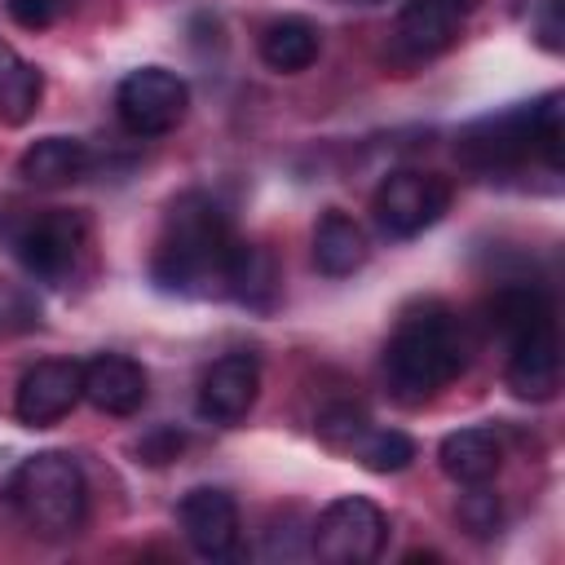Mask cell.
Here are the masks:
<instances>
[{
    "label": "cell",
    "mask_w": 565,
    "mask_h": 565,
    "mask_svg": "<svg viewBox=\"0 0 565 565\" xmlns=\"http://www.w3.org/2000/svg\"><path fill=\"white\" fill-rule=\"evenodd\" d=\"M366 256H371V247H366L362 225L349 212H340V207L322 212V221L313 225V265L327 278H344V274L362 269Z\"/></svg>",
    "instance_id": "cell-18"
},
{
    "label": "cell",
    "mask_w": 565,
    "mask_h": 565,
    "mask_svg": "<svg viewBox=\"0 0 565 565\" xmlns=\"http://www.w3.org/2000/svg\"><path fill=\"white\" fill-rule=\"evenodd\" d=\"M437 459H441V472L450 481H459V486H486L499 472V463H503V446H499L494 428L472 424V428H455L450 437H441Z\"/></svg>",
    "instance_id": "cell-15"
},
{
    "label": "cell",
    "mask_w": 565,
    "mask_h": 565,
    "mask_svg": "<svg viewBox=\"0 0 565 565\" xmlns=\"http://www.w3.org/2000/svg\"><path fill=\"white\" fill-rule=\"evenodd\" d=\"M13 57H18V53H13V49H9V44H4V40H0V75H4V66H9V62H13Z\"/></svg>",
    "instance_id": "cell-29"
},
{
    "label": "cell",
    "mask_w": 565,
    "mask_h": 565,
    "mask_svg": "<svg viewBox=\"0 0 565 565\" xmlns=\"http://www.w3.org/2000/svg\"><path fill=\"white\" fill-rule=\"evenodd\" d=\"M40 93H44L40 71L26 57H13L4 66V75H0V119L13 124V128L26 124L35 115V106H40Z\"/></svg>",
    "instance_id": "cell-21"
},
{
    "label": "cell",
    "mask_w": 565,
    "mask_h": 565,
    "mask_svg": "<svg viewBox=\"0 0 565 565\" xmlns=\"http://www.w3.org/2000/svg\"><path fill=\"white\" fill-rule=\"evenodd\" d=\"M40 327V305L35 296L13 282V278H0V335H26Z\"/></svg>",
    "instance_id": "cell-24"
},
{
    "label": "cell",
    "mask_w": 565,
    "mask_h": 565,
    "mask_svg": "<svg viewBox=\"0 0 565 565\" xmlns=\"http://www.w3.org/2000/svg\"><path fill=\"white\" fill-rule=\"evenodd\" d=\"M234 243L238 238L225 212L216 207V199L203 190H185L168 203V216H163V230L150 256V274L163 291L221 296Z\"/></svg>",
    "instance_id": "cell-1"
},
{
    "label": "cell",
    "mask_w": 565,
    "mask_h": 565,
    "mask_svg": "<svg viewBox=\"0 0 565 565\" xmlns=\"http://www.w3.org/2000/svg\"><path fill=\"white\" fill-rule=\"evenodd\" d=\"M486 322H490L503 340H516V335H525L530 327H543V322H556V318H552V300H547L539 287L516 282V287H499V291L490 296Z\"/></svg>",
    "instance_id": "cell-20"
},
{
    "label": "cell",
    "mask_w": 565,
    "mask_h": 565,
    "mask_svg": "<svg viewBox=\"0 0 565 565\" xmlns=\"http://www.w3.org/2000/svg\"><path fill=\"white\" fill-rule=\"evenodd\" d=\"M177 521H181L185 543L199 556H207V561L234 556V547H238V503L225 490H216V486L190 490L177 508Z\"/></svg>",
    "instance_id": "cell-10"
},
{
    "label": "cell",
    "mask_w": 565,
    "mask_h": 565,
    "mask_svg": "<svg viewBox=\"0 0 565 565\" xmlns=\"http://www.w3.org/2000/svg\"><path fill=\"white\" fill-rule=\"evenodd\" d=\"M9 499L31 534L66 539L84 525V508H88L84 468L62 450H40V455L22 459V468L13 472Z\"/></svg>",
    "instance_id": "cell-3"
},
{
    "label": "cell",
    "mask_w": 565,
    "mask_h": 565,
    "mask_svg": "<svg viewBox=\"0 0 565 565\" xmlns=\"http://www.w3.org/2000/svg\"><path fill=\"white\" fill-rule=\"evenodd\" d=\"M256 49H260V62H265L269 71H278V75H296V71H305V66L318 62L322 31H318L309 18L287 13V18H274V22L260 31Z\"/></svg>",
    "instance_id": "cell-17"
},
{
    "label": "cell",
    "mask_w": 565,
    "mask_h": 565,
    "mask_svg": "<svg viewBox=\"0 0 565 565\" xmlns=\"http://www.w3.org/2000/svg\"><path fill=\"white\" fill-rule=\"evenodd\" d=\"M508 388L525 402H547L561 384V340H556V322L530 327L525 335L508 340Z\"/></svg>",
    "instance_id": "cell-13"
},
{
    "label": "cell",
    "mask_w": 565,
    "mask_h": 565,
    "mask_svg": "<svg viewBox=\"0 0 565 565\" xmlns=\"http://www.w3.org/2000/svg\"><path fill=\"white\" fill-rule=\"evenodd\" d=\"M88 163H93V154H88L84 141H75V137H40V141H31L22 150L18 177L26 185H35V190H57V185L79 181L88 172Z\"/></svg>",
    "instance_id": "cell-16"
},
{
    "label": "cell",
    "mask_w": 565,
    "mask_h": 565,
    "mask_svg": "<svg viewBox=\"0 0 565 565\" xmlns=\"http://www.w3.org/2000/svg\"><path fill=\"white\" fill-rule=\"evenodd\" d=\"M225 296H234L247 309H269L278 296V265L260 243H234L230 269H225Z\"/></svg>",
    "instance_id": "cell-19"
},
{
    "label": "cell",
    "mask_w": 565,
    "mask_h": 565,
    "mask_svg": "<svg viewBox=\"0 0 565 565\" xmlns=\"http://www.w3.org/2000/svg\"><path fill=\"white\" fill-rule=\"evenodd\" d=\"M181 446H185V437H181L177 428H159V433H150V437L137 446V455H141V463H168V459L181 455Z\"/></svg>",
    "instance_id": "cell-27"
},
{
    "label": "cell",
    "mask_w": 565,
    "mask_h": 565,
    "mask_svg": "<svg viewBox=\"0 0 565 565\" xmlns=\"http://www.w3.org/2000/svg\"><path fill=\"white\" fill-rule=\"evenodd\" d=\"M561 0H543V9H539V40H543V49H561Z\"/></svg>",
    "instance_id": "cell-28"
},
{
    "label": "cell",
    "mask_w": 565,
    "mask_h": 565,
    "mask_svg": "<svg viewBox=\"0 0 565 565\" xmlns=\"http://www.w3.org/2000/svg\"><path fill=\"white\" fill-rule=\"evenodd\" d=\"M84 397L102 415H137L146 402V371L124 353H97L84 362Z\"/></svg>",
    "instance_id": "cell-14"
},
{
    "label": "cell",
    "mask_w": 565,
    "mask_h": 565,
    "mask_svg": "<svg viewBox=\"0 0 565 565\" xmlns=\"http://www.w3.org/2000/svg\"><path fill=\"white\" fill-rule=\"evenodd\" d=\"M468 362V340L446 305H419L402 313L384 344V380L402 402H424L446 388Z\"/></svg>",
    "instance_id": "cell-2"
},
{
    "label": "cell",
    "mask_w": 565,
    "mask_h": 565,
    "mask_svg": "<svg viewBox=\"0 0 565 565\" xmlns=\"http://www.w3.org/2000/svg\"><path fill=\"white\" fill-rule=\"evenodd\" d=\"M384 534H388L384 512L362 494H344V499L322 508V516L313 521L309 543L331 565H366V561L380 556Z\"/></svg>",
    "instance_id": "cell-7"
},
{
    "label": "cell",
    "mask_w": 565,
    "mask_h": 565,
    "mask_svg": "<svg viewBox=\"0 0 565 565\" xmlns=\"http://www.w3.org/2000/svg\"><path fill=\"white\" fill-rule=\"evenodd\" d=\"M455 154L472 172H508L534 159V106H516L468 124L455 141Z\"/></svg>",
    "instance_id": "cell-8"
},
{
    "label": "cell",
    "mask_w": 565,
    "mask_h": 565,
    "mask_svg": "<svg viewBox=\"0 0 565 565\" xmlns=\"http://www.w3.org/2000/svg\"><path fill=\"white\" fill-rule=\"evenodd\" d=\"M455 4H459V13H463V18H468V13H472V9H477V4H481V0H455Z\"/></svg>",
    "instance_id": "cell-30"
},
{
    "label": "cell",
    "mask_w": 565,
    "mask_h": 565,
    "mask_svg": "<svg viewBox=\"0 0 565 565\" xmlns=\"http://www.w3.org/2000/svg\"><path fill=\"white\" fill-rule=\"evenodd\" d=\"M260 393V366L252 353L216 358L199 380V415L212 424H238Z\"/></svg>",
    "instance_id": "cell-11"
},
{
    "label": "cell",
    "mask_w": 565,
    "mask_h": 565,
    "mask_svg": "<svg viewBox=\"0 0 565 565\" xmlns=\"http://www.w3.org/2000/svg\"><path fill=\"white\" fill-rule=\"evenodd\" d=\"M450 207V181L437 172H419V168H397L388 172L375 194H371V216L380 225V234L388 238H415L428 225H437Z\"/></svg>",
    "instance_id": "cell-5"
},
{
    "label": "cell",
    "mask_w": 565,
    "mask_h": 565,
    "mask_svg": "<svg viewBox=\"0 0 565 565\" xmlns=\"http://www.w3.org/2000/svg\"><path fill=\"white\" fill-rule=\"evenodd\" d=\"M4 238L35 278L62 282L75 269L79 252L88 247V221L71 207H35L4 221Z\"/></svg>",
    "instance_id": "cell-4"
},
{
    "label": "cell",
    "mask_w": 565,
    "mask_h": 565,
    "mask_svg": "<svg viewBox=\"0 0 565 565\" xmlns=\"http://www.w3.org/2000/svg\"><path fill=\"white\" fill-rule=\"evenodd\" d=\"M190 110V88L177 71L141 66L119 79L115 88V115L132 137H159L172 132Z\"/></svg>",
    "instance_id": "cell-6"
},
{
    "label": "cell",
    "mask_w": 565,
    "mask_h": 565,
    "mask_svg": "<svg viewBox=\"0 0 565 565\" xmlns=\"http://www.w3.org/2000/svg\"><path fill=\"white\" fill-rule=\"evenodd\" d=\"M459 521H463L472 534H494V530H499V503H494V494H486V490L463 494Z\"/></svg>",
    "instance_id": "cell-26"
},
{
    "label": "cell",
    "mask_w": 565,
    "mask_h": 565,
    "mask_svg": "<svg viewBox=\"0 0 565 565\" xmlns=\"http://www.w3.org/2000/svg\"><path fill=\"white\" fill-rule=\"evenodd\" d=\"M349 455H358L371 472H402L415 459V441L402 428H366Z\"/></svg>",
    "instance_id": "cell-22"
},
{
    "label": "cell",
    "mask_w": 565,
    "mask_h": 565,
    "mask_svg": "<svg viewBox=\"0 0 565 565\" xmlns=\"http://www.w3.org/2000/svg\"><path fill=\"white\" fill-rule=\"evenodd\" d=\"M366 428H371L366 411H362V406H349V402L327 406V411L318 415V437H322L331 450H353Z\"/></svg>",
    "instance_id": "cell-23"
},
{
    "label": "cell",
    "mask_w": 565,
    "mask_h": 565,
    "mask_svg": "<svg viewBox=\"0 0 565 565\" xmlns=\"http://www.w3.org/2000/svg\"><path fill=\"white\" fill-rule=\"evenodd\" d=\"M79 397H84V366L71 358H44L18 380L13 411L26 428H49L66 419Z\"/></svg>",
    "instance_id": "cell-9"
},
{
    "label": "cell",
    "mask_w": 565,
    "mask_h": 565,
    "mask_svg": "<svg viewBox=\"0 0 565 565\" xmlns=\"http://www.w3.org/2000/svg\"><path fill=\"white\" fill-rule=\"evenodd\" d=\"M459 26H463V13L455 0H406L393 26V57L428 62L455 44Z\"/></svg>",
    "instance_id": "cell-12"
},
{
    "label": "cell",
    "mask_w": 565,
    "mask_h": 565,
    "mask_svg": "<svg viewBox=\"0 0 565 565\" xmlns=\"http://www.w3.org/2000/svg\"><path fill=\"white\" fill-rule=\"evenodd\" d=\"M4 9H9V18H13L18 26L44 31V26H53V22L71 9V0H4Z\"/></svg>",
    "instance_id": "cell-25"
}]
</instances>
